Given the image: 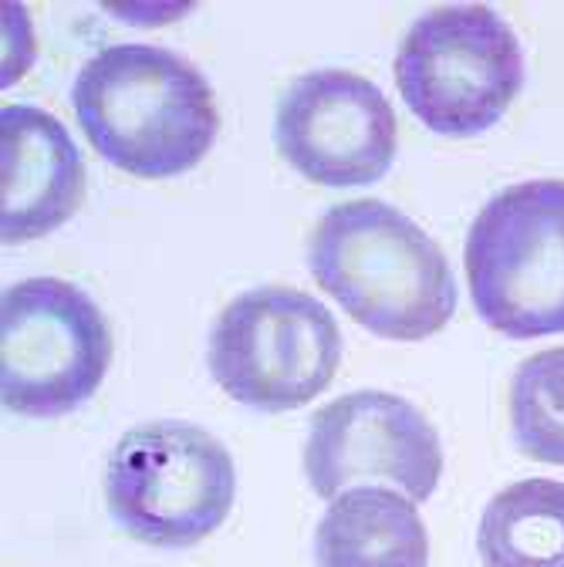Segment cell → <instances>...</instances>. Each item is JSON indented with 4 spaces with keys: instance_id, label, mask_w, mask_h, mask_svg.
<instances>
[{
    "instance_id": "5",
    "label": "cell",
    "mask_w": 564,
    "mask_h": 567,
    "mask_svg": "<svg viewBox=\"0 0 564 567\" xmlns=\"http://www.w3.org/2000/svg\"><path fill=\"white\" fill-rule=\"evenodd\" d=\"M396 85L412 115L440 135H480L524 85L514 28L486 4H443L412 21L396 51Z\"/></svg>"
},
{
    "instance_id": "12",
    "label": "cell",
    "mask_w": 564,
    "mask_h": 567,
    "mask_svg": "<svg viewBox=\"0 0 564 567\" xmlns=\"http://www.w3.org/2000/svg\"><path fill=\"white\" fill-rule=\"evenodd\" d=\"M483 567H564V483L521 480L480 517Z\"/></svg>"
},
{
    "instance_id": "10",
    "label": "cell",
    "mask_w": 564,
    "mask_h": 567,
    "mask_svg": "<svg viewBox=\"0 0 564 567\" xmlns=\"http://www.w3.org/2000/svg\"><path fill=\"white\" fill-rule=\"evenodd\" d=\"M85 199V163L68 128L38 105L0 109V240L58 230Z\"/></svg>"
},
{
    "instance_id": "6",
    "label": "cell",
    "mask_w": 564,
    "mask_h": 567,
    "mask_svg": "<svg viewBox=\"0 0 564 567\" xmlns=\"http://www.w3.org/2000/svg\"><path fill=\"white\" fill-rule=\"evenodd\" d=\"M206 365L240 405L291 412L331 385L341 365V331L308 291L264 284L237 295L214 318Z\"/></svg>"
},
{
    "instance_id": "13",
    "label": "cell",
    "mask_w": 564,
    "mask_h": 567,
    "mask_svg": "<svg viewBox=\"0 0 564 567\" xmlns=\"http://www.w3.org/2000/svg\"><path fill=\"white\" fill-rule=\"evenodd\" d=\"M511 425L527 460L564 466V344L517 365L511 379Z\"/></svg>"
},
{
    "instance_id": "9",
    "label": "cell",
    "mask_w": 564,
    "mask_h": 567,
    "mask_svg": "<svg viewBox=\"0 0 564 567\" xmlns=\"http://www.w3.org/2000/svg\"><path fill=\"white\" fill-rule=\"evenodd\" d=\"M305 473L325 501L359 480H392L412 504H422L440 486L443 446L433 422L412 402L362 389L311 415Z\"/></svg>"
},
{
    "instance_id": "4",
    "label": "cell",
    "mask_w": 564,
    "mask_h": 567,
    "mask_svg": "<svg viewBox=\"0 0 564 567\" xmlns=\"http://www.w3.org/2000/svg\"><path fill=\"white\" fill-rule=\"evenodd\" d=\"M463 260L473 308L493 331L564 334V179H527L490 196Z\"/></svg>"
},
{
    "instance_id": "7",
    "label": "cell",
    "mask_w": 564,
    "mask_h": 567,
    "mask_svg": "<svg viewBox=\"0 0 564 567\" xmlns=\"http://www.w3.org/2000/svg\"><path fill=\"white\" fill-rule=\"evenodd\" d=\"M112 365L102 308L61 277L18 280L0 298V399L31 419L85 405Z\"/></svg>"
},
{
    "instance_id": "1",
    "label": "cell",
    "mask_w": 564,
    "mask_h": 567,
    "mask_svg": "<svg viewBox=\"0 0 564 567\" xmlns=\"http://www.w3.org/2000/svg\"><path fill=\"white\" fill-rule=\"evenodd\" d=\"M72 109L112 166L170 179L214 146L221 112L203 71L160 44H109L75 75Z\"/></svg>"
},
{
    "instance_id": "3",
    "label": "cell",
    "mask_w": 564,
    "mask_h": 567,
    "mask_svg": "<svg viewBox=\"0 0 564 567\" xmlns=\"http://www.w3.org/2000/svg\"><path fill=\"white\" fill-rule=\"evenodd\" d=\"M237 493L227 446L203 425L156 419L129 430L105 466L112 520L150 547H193L224 527Z\"/></svg>"
},
{
    "instance_id": "2",
    "label": "cell",
    "mask_w": 564,
    "mask_h": 567,
    "mask_svg": "<svg viewBox=\"0 0 564 567\" xmlns=\"http://www.w3.org/2000/svg\"><path fill=\"white\" fill-rule=\"evenodd\" d=\"M308 267L362 328L389 341H422L457 311V280L443 247L382 199H348L321 213Z\"/></svg>"
},
{
    "instance_id": "8",
    "label": "cell",
    "mask_w": 564,
    "mask_h": 567,
    "mask_svg": "<svg viewBox=\"0 0 564 567\" xmlns=\"http://www.w3.org/2000/svg\"><path fill=\"white\" fill-rule=\"evenodd\" d=\"M277 150L318 186H369L396 159L399 122L386 92L348 68L298 75L277 102Z\"/></svg>"
},
{
    "instance_id": "11",
    "label": "cell",
    "mask_w": 564,
    "mask_h": 567,
    "mask_svg": "<svg viewBox=\"0 0 564 567\" xmlns=\"http://www.w3.org/2000/svg\"><path fill=\"white\" fill-rule=\"evenodd\" d=\"M430 537L416 504L382 486L335 496L315 530L318 567H427Z\"/></svg>"
}]
</instances>
